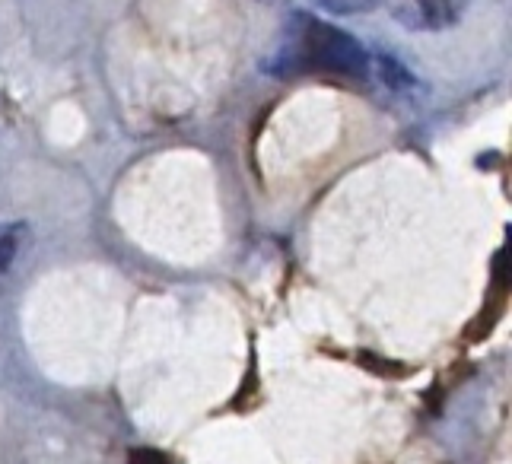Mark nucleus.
Returning <instances> with one entry per match:
<instances>
[{"label": "nucleus", "instance_id": "nucleus-1", "mask_svg": "<svg viewBox=\"0 0 512 464\" xmlns=\"http://www.w3.org/2000/svg\"><path fill=\"white\" fill-rule=\"evenodd\" d=\"M261 67L268 77L287 83H369V51L363 48V42L309 10H296L287 16Z\"/></svg>", "mask_w": 512, "mask_h": 464}, {"label": "nucleus", "instance_id": "nucleus-2", "mask_svg": "<svg viewBox=\"0 0 512 464\" xmlns=\"http://www.w3.org/2000/svg\"><path fill=\"white\" fill-rule=\"evenodd\" d=\"M392 16L414 32H443L458 23V0H392Z\"/></svg>", "mask_w": 512, "mask_h": 464}, {"label": "nucleus", "instance_id": "nucleus-3", "mask_svg": "<svg viewBox=\"0 0 512 464\" xmlns=\"http://www.w3.org/2000/svg\"><path fill=\"white\" fill-rule=\"evenodd\" d=\"M20 239H23V226L0 223V280L7 277L16 255H20Z\"/></svg>", "mask_w": 512, "mask_h": 464}, {"label": "nucleus", "instance_id": "nucleus-4", "mask_svg": "<svg viewBox=\"0 0 512 464\" xmlns=\"http://www.w3.org/2000/svg\"><path fill=\"white\" fill-rule=\"evenodd\" d=\"M319 10H328L334 16H357V13H369L376 10L382 0H312Z\"/></svg>", "mask_w": 512, "mask_h": 464}, {"label": "nucleus", "instance_id": "nucleus-5", "mask_svg": "<svg viewBox=\"0 0 512 464\" xmlns=\"http://www.w3.org/2000/svg\"><path fill=\"white\" fill-rule=\"evenodd\" d=\"M264 4H274V0H264Z\"/></svg>", "mask_w": 512, "mask_h": 464}]
</instances>
